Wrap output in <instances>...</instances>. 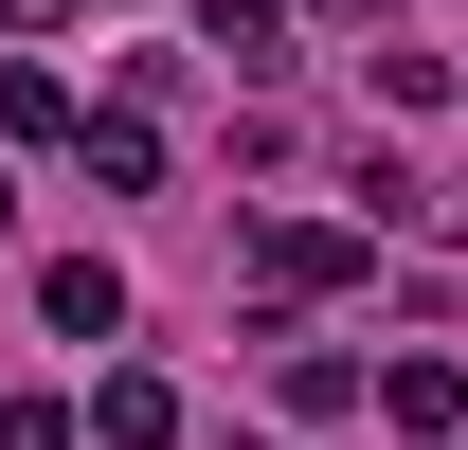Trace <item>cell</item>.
Returning <instances> with one entry per match:
<instances>
[{
  "mask_svg": "<svg viewBox=\"0 0 468 450\" xmlns=\"http://www.w3.org/2000/svg\"><path fill=\"white\" fill-rule=\"evenodd\" d=\"M72 163L109 180V198H144V180H163V126H144V109H90V126H72Z\"/></svg>",
  "mask_w": 468,
  "mask_h": 450,
  "instance_id": "3",
  "label": "cell"
},
{
  "mask_svg": "<svg viewBox=\"0 0 468 450\" xmlns=\"http://www.w3.org/2000/svg\"><path fill=\"white\" fill-rule=\"evenodd\" d=\"M378 414H397L414 450H468V379L451 360H378Z\"/></svg>",
  "mask_w": 468,
  "mask_h": 450,
  "instance_id": "2",
  "label": "cell"
},
{
  "mask_svg": "<svg viewBox=\"0 0 468 450\" xmlns=\"http://www.w3.org/2000/svg\"><path fill=\"white\" fill-rule=\"evenodd\" d=\"M72 126H90V109H72L55 72H37V55H0V145H72Z\"/></svg>",
  "mask_w": 468,
  "mask_h": 450,
  "instance_id": "5",
  "label": "cell"
},
{
  "mask_svg": "<svg viewBox=\"0 0 468 450\" xmlns=\"http://www.w3.org/2000/svg\"><path fill=\"white\" fill-rule=\"evenodd\" d=\"M90 433H109V450H163V433H180V396L126 360V379H90Z\"/></svg>",
  "mask_w": 468,
  "mask_h": 450,
  "instance_id": "6",
  "label": "cell"
},
{
  "mask_svg": "<svg viewBox=\"0 0 468 450\" xmlns=\"http://www.w3.org/2000/svg\"><path fill=\"white\" fill-rule=\"evenodd\" d=\"M360 271H378L360 217H252V288H360Z\"/></svg>",
  "mask_w": 468,
  "mask_h": 450,
  "instance_id": "1",
  "label": "cell"
},
{
  "mask_svg": "<svg viewBox=\"0 0 468 450\" xmlns=\"http://www.w3.org/2000/svg\"><path fill=\"white\" fill-rule=\"evenodd\" d=\"M37 306H55L72 342H109V325H126V271H109V252H55V271H37Z\"/></svg>",
  "mask_w": 468,
  "mask_h": 450,
  "instance_id": "4",
  "label": "cell"
},
{
  "mask_svg": "<svg viewBox=\"0 0 468 450\" xmlns=\"http://www.w3.org/2000/svg\"><path fill=\"white\" fill-rule=\"evenodd\" d=\"M0 217H18V198H0Z\"/></svg>",
  "mask_w": 468,
  "mask_h": 450,
  "instance_id": "10",
  "label": "cell"
},
{
  "mask_svg": "<svg viewBox=\"0 0 468 450\" xmlns=\"http://www.w3.org/2000/svg\"><path fill=\"white\" fill-rule=\"evenodd\" d=\"M18 18H72V0H18Z\"/></svg>",
  "mask_w": 468,
  "mask_h": 450,
  "instance_id": "9",
  "label": "cell"
},
{
  "mask_svg": "<svg viewBox=\"0 0 468 450\" xmlns=\"http://www.w3.org/2000/svg\"><path fill=\"white\" fill-rule=\"evenodd\" d=\"M217 55L234 72H289V0H217Z\"/></svg>",
  "mask_w": 468,
  "mask_h": 450,
  "instance_id": "7",
  "label": "cell"
},
{
  "mask_svg": "<svg viewBox=\"0 0 468 450\" xmlns=\"http://www.w3.org/2000/svg\"><path fill=\"white\" fill-rule=\"evenodd\" d=\"M0 450H72V396H0Z\"/></svg>",
  "mask_w": 468,
  "mask_h": 450,
  "instance_id": "8",
  "label": "cell"
}]
</instances>
